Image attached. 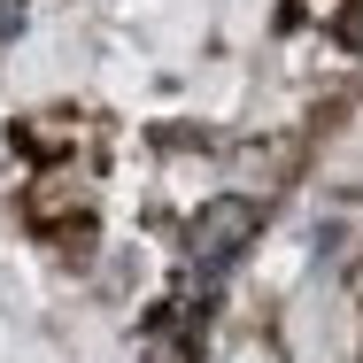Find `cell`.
I'll list each match as a JSON object with an SVG mask.
<instances>
[{"label": "cell", "mask_w": 363, "mask_h": 363, "mask_svg": "<svg viewBox=\"0 0 363 363\" xmlns=\"http://www.w3.org/2000/svg\"><path fill=\"white\" fill-rule=\"evenodd\" d=\"M255 232H263V209H255V201H209L201 217L186 224V255H194L201 279H217V271L240 263V247H247Z\"/></svg>", "instance_id": "cell-1"}, {"label": "cell", "mask_w": 363, "mask_h": 363, "mask_svg": "<svg viewBox=\"0 0 363 363\" xmlns=\"http://www.w3.org/2000/svg\"><path fill=\"white\" fill-rule=\"evenodd\" d=\"M23 16H31V0H0V47L23 39Z\"/></svg>", "instance_id": "cell-2"}]
</instances>
